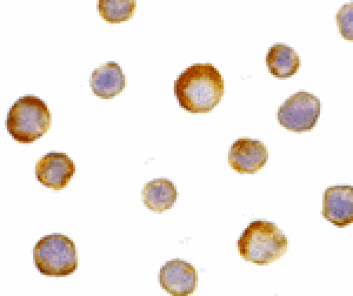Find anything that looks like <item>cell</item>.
I'll return each instance as SVG.
<instances>
[{
  "label": "cell",
  "mask_w": 353,
  "mask_h": 296,
  "mask_svg": "<svg viewBox=\"0 0 353 296\" xmlns=\"http://www.w3.org/2000/svg\"><path fill=\"white\" fill-rule=\"evenodd\" d=\"M174 93L179 105L190 113H207L221 101L223 79L210 64L190 66L177 78Z\"/></svg>",
  "instance_id": "obj_1"
},
{
  "label": "cell",
  "mask_w": 353,
  "mask_h": 296,
  "mask_svg": "<svg viewBox=\"0 0 353 296\" xmlns=\"http://www.w3.org/2000/svg\"><path fill=\"white\" fill-rule=\"evenodd\" d=\"M50 114L46 104L35 96L19 98L7 114V130L19 143H30L49 129Z\"/></svg>",
  "instance_id": "obj_2"
},
{
  "label": "cell",
  "mask_w": 353,
  "mask_h": 296,
  "mask_svg": "<svg viewBox=\"0 0 353 296\" xmlns=\"http://www.w3.org/2000/svg\"><path fill=\"white\" fill-rule=\"evenodd\" d=\"M287 241L274 224L256 221L243 231L238 241L242 257L257 265H265L278 259L285 252Z\"/></svg>",
  "instance_id": "obj_3"
},
{
  "label": "cell",
  "mask_w": 353,
  "mask_h": 296,
  "mask_svg": "<svg viewBox=\"0 0 353 296\" xmlns=\"http://www.w3.org/2000/svg\"><path fill=\"white\" fill-rule=\"evenodd\" d=\"M320 114V100L310 93L298 92L280 106L278 120L290 131L307 132L315 126Z\"/></svg>",
  "instance_id": "obj_4"
},
{
  "label": "cell",
  "mask_w": 353,
  "mask_h": 296,
  "mask_svg": "<svg viewBox=\"0 0 353 296\" xmlns=\"http://www.w3.org/2000/svg\"><path fill=\"white\" fill-rule=\"evenodd\" d=\"M159 281L162 288L173 296H187L195 291L197 273L190 263L181 259L167 262L160 269Z\"/></svg>",
  "instance_id": "obj_5"
},
{
  "label": "cell",
  "mask_w": 353,
  "mask_h": 296,
  "mask_svg": "<svg viewBox=\"0 0 353 296\" xmlns=\"http://www.w3.org/2000/svg\"><path fill=\"white\" fill-rule=\"evenodd\" d=\"M75 172V164L67 155L62 152L47 153L39 160L35 167L38 181L54 190L65 187Z\"/></svg>",
  "instance_id": "obj_6"
},
{
  "label": "cell",
  "mask_w": 353,
  "mask_h": 296,
  "mask_svg": "<svg viewBox=\"0 0 353 296\" xmlns=\"http://www.w3.org/2000/svg\"><path fill=\"white\" fill-rule=\"evenodd\" d=\"M268 153L261 141L251 139H240L231 146L228 162L231 167L240 173H254L265 164Z\"/></svg>",
  "instance_id": "obj_7"
},
{
  "label": "cell",
  "mask_w": 353,
  "mask_h": 296,
  "mask_svg": "<svg viewBox=\"0 0 353 296\" xmlns=\"http://www.w3.org/2000/svg\"><path fill=\"white\" fill-rule=\"evenodd\" d=\"M324 216L335 224H344L353 219V187L338 185L328 188L323 201Z\"/></svg>",
  "instance_id": "obj_8"
},
{
  "label": "cell",
  "mask_w": 353,
  "mask_h": 296,
  "mask_svg": "<svg viewBox=\"0 0 353 296\" xmlns=\"http://www.w3.org/2000/svg\"><path fill=\"white\" fill-rule=\"evenodd\" d=\"M125 76L117 63L109 62L100 65L92 73L90 86L95 95L110 99L122 92L125 87Z\"/></svg>",
  "instance_id": "obj_9"
},
{
  "label": "cell",
  "mask_w": 353,
  "mask_h": 296,
  "mask_svg": "<svg viewBox=\"0 0 353 296\" xmlns=\"http://www.w3.org/2000/svg\"><path fill=\"white\" fill-rule=\"evenodd\" d=\"M144 204L151 211L163 212L170 209L177 200V190L166 178L155 179L146 183L142 191Z\"/></svg>",
  "instance_id": "obj_10"
},
{
  "label": "cell",
  "mask_w": 353,
  "mask_h": 296,
  "mask_svg": "<svg viewBox=\"0 0 353 296\" xmlns=\"http://www.w3.org/2000/svg\"><path fill=\"white\" fill-rule=\"evenodd\" d=\"M266 63L272 75L284 78L293 75L297 71L299 59L291 47L284 44H275L269 50Z\"/></svg>",
  "instance_id": "obj_11"
},
{
  "label": "cell",
  "mask_w": 353,
  "mask_h": 296,
  "mask_svg": "<svg viewBox=\"0 0 353 296\" xmlns=\"http://www.w3.org/2000/svg\"><path fill=\"white\" fill-rule=\"evenodd\" d=\"M136 4V1L133 0H99L97 7L104 20L116 23L131 18Z\"/></svg>",
  "instance_id": "obj_12"
},
{
  "label": "cell",
  "mask_w": 353,
  "mask_h": 296,
  "mask_svg": "<svg viewBox=\"0 0 353 296\" xmlns=\"http://www.w3.org/2000/svg\"><path fill=\"white\" fill-rule=\"evenodd\" d=\"M353 5L345 4L337 14V21L340 31L347 40L353 39Z\"/></svg>",
  "instance_id": "obj_13"
}]
</instances>
